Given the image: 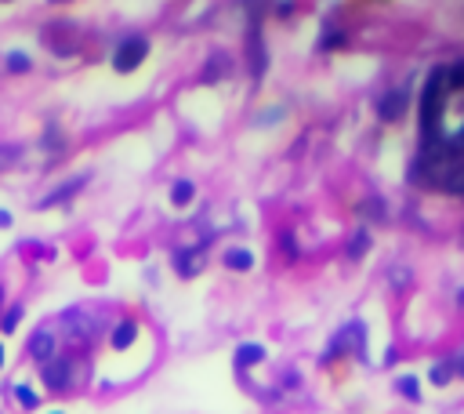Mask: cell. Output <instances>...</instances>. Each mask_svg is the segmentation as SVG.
Segmentation results:
<instances>
[{"instance_id": "cell-10", "label": "cell", "mask_w": 464, "mask_h": 414, "mask_svg": "<svg viewBox=\"0 0 464 414\" xmlns=\"http://www.w3.org/2000/svg\"><path fill=\"white\" fill-rule=\"evenodd\" d=\"M174 269H178V276H196L203 269L200 247H178V251H174Z\"/></svg>"}, {"instance_id": "cell-32", "label": "cell", "mask_w": 464, "mask_h": 414, "mask_svg": "<svg viewBox=\"0 0 464 414\" xmlns=\"http://www.w3.org/2000/svg\"><path fill=\"white\" fill-rule=\"evenodd\" d=\"M392 363H399V349L388 345V353H385V367H392Z\"/></svg>"}, {"instance_id": "cell-23", "label": "cell", "mask_w": 464, "mask_h": 414, "mask_svg": "<svg viewBox=\"0 0 464 414\" xmlns=\"http://www.w3.org/2000/svg\"><path fill=\"white\" fill-rule=\"evenodd\" d=\"M22 316H26L22 306L4 309V316H0V334H15V331H19V324H22Z\"/></svg>"}, {"instance_id": "cell-3", "label": "cell", "mask_w": 464, "mask_h": 414, "mask_svg": "<svg viewBox=\"0 0 464 414\" xmlns=\"http://www.w3.org/2000/svg\"><path fill=\"white\" fill-rule=\"evenodd\" d=\"M73 371H76V360H73V356H55V360L40 363V381H44V389H51V392H69V389H73Z\"/></svg>"}, {"instance_id": "cell-8", "label": "cell", "mask_w": 464, "mask_h": 414, "mask_svg": "<svg viewBox=\"0 0 464 414\" xmlns=\"http://www.w3.org/2000/svg\"><path fill=\"white\" fill-rule=\"evenodd\" d=\"M250 73H254V81H261L265 69H268V55H265V40H261V26L254 22L250 26Z\"/></svg>"}, {"instance_id": "cell-2", "label": "cell", "mask_w": 464, "mask_h": 414, "mask_svg": "<svg viewBox=\"0 0 464 414\" xmlns=\"http://www.w3.org/2000/svg\"><path fill=\"white\" fill-rule=\"evenodd\" d=\"M149 37H141V33H131V37H123L120 44H117V51H113V69L117 73H135L141 62L149 58Z\"/></svg>"}, {"instance_id": "cell-20", "label": "cell", "mask_w": 464, "mask_h": 414, "mask_svg": "<svg viewBox=\"0 0 464 414\" xmlns=\"http://www.w3.org/2000/svg\"><path fill=\"white\" fill-rule=\"evenodd\" d=\"M345 29H338V26H334V22H327V29H323V37H319V51H334V47H345Z\"/></svg>"}, {"instance_id": "cell-16", "label": "cell", "mask_w": 464, "mask_h": 414, "mask_svg": "<svg viewBox=\"0 0 464 414\" xmlns=\"http://www.w3.org/2000/svg\"><path fill=\"white\" fill-rule=\"evenodd\" d=\"M454 374H457V363H454V360H439V363H431L428 381L442 389V386H450V381H454Z\"/></svg>"}, {"instance_id": "cell-6", "label": "cell", "mask_w": 464, "mask_h": 414, "mask_svg": "<svg viewBox=\"0 0 464 414\" xmlns=\"http://www.w3.org/2000/svg\"><path fill=\"white\" fill-rule=\"evenodd\" d=\"M135 338H138V320L135 316H120L113 324V331H109V349L113 353H127L135 345Z\"/></svg>"}, {"instance_id": "cell-14", "label": "cell", "mask_w": 464, "mask_h": 414, "mask_svg": "<svg viewBox=\"0 0 464 414\" xmlns=\"http://www.w3.org/2000/svg\"><path fill=\"white\" fill-rule=\"evenodd\" d=\"M258 363H265V345L258 342H243L236 349V367L243 371V367H258Z\"/></svg>"}, {"instance_id": "cell-4", "label": "cell", "mask_w": 464, "mask_h": 414, "mask_svg": "<svg viewBox=\"0 0 464 414\" xmlns=\"http://www.w3.org/2000/svg\"><path fill=\"white\" fill-rule=\"evenodd\" d=\"M406 109H410V81H403L399 88H392V91L381 94L377 117L385 120V124H395V120H403V117H406Z\"/></svg>"}, {"instance_id": "cell-18", "label": "cell", "mask_w": 464, "mask_h": 414, "mask_svg": "<svg viewBox=\"0 0 464 414\" xmlns=\"http://www.w3.org/2000/svg\"><path fill=\"white\" fill-rule=\"evenodd\" d=\"M193 200H196V185L189 182V179H178V182L171 185V204L174 207H189Z\"/></svg>"}, {"instance_id": "cell-27", "label": "cell", "mask_w": 464, "mask_h": 414, "mask_svg": "<svg viewBox=\"0 0 464 414\" xmlns=\"http://www.w3.org/2000/svg\"><path fill=\"white\" fill-rule=\"evenodd\" d=\"M359 215L363 218H385V204H381V197H366L359 204Z\"/></svg>"}, {"instance_id": "cell-24", "label": "cell", "mask_w": 464, "mask_h": 414, "mask_svg": "<svg viewBox=\"0 0 464 414\" xmlns=\"http://www.w3.org/2000/svg\"><path fill=\"white\" fill-rule=\"evenodd\" d=\"M446 91H464V58L446 66Z\"/></svg>"}, {"instance_id": "cell-29", "label": "cell", "mask_w": 464, "mask_h": 414, "mask_svg": "<svg viewBox=\"0 0 464 414\" xmlns=\"http://www.w3.org/2000/svg\"><path fill=\"white\" fill-rule=\"evenodd\" d=\"M280 244H283V251H286V258H298V254H301L298 244H294V233H283V236H280Z\"/></svg>"}, {"instance_id": "cell-1", "label": "cell", "mask_w": 464, "mask_h": 414, "mask_svg": "<svg viewBox=\"0 0 464 414\" xmlns=\"http://www.w3.org/2000/svg\"><path fill=\"white\" fill-rule=\"evenodd\" d=\"M446 66H431L424 84H421V135L424 142L421 146H436L442 142L439 135V124H442V102H446Z\"/></svg>"}, {"instance_id": "cell-12", "label": "cell", "mask_w": 464, "mask_h": 414, "mask_svg": "<svg viewBox=\"0 0 464 414\" xmlns=\"http://www.w3.org/2000/svg\"><path fill=\"white\" fill-rule=\"evenodd\" d=\"M352 353V324H345L338 334L330 338V345H327V353L319 356L323 363H330V360H341V356H348Z\"/></svg>"}, {"instance_id": "cell-28", "label": "cell", "mask_w": 464, "mask_h": 414, "mask_svg": "<svg viewBox=\"0 0 464 414\" xmlns=\"http://www.w3.org/2000/svg\"><path fill=\"white\" fill-rule=\"evenodd\" d=\"M15 400H19V407H26V411H33L37 404H40V396L29 389V386H15Z\"/></svg>"}, {"instance_id": "cell-21", "label": "cell", "mask_w": 464, "mask_h": 414, "mask_svg": "<svg viewBox=\"0 0 464 414\" xmlns=\"http://www.w3.org/2000/svg\"><path fill=\"white\" fill-rule=\"evenodd\" d=\"M352 356L366 363V324L352 320Z\"/></svg>"}, {"instance_id": "cell-11", "label": "cell", "mask_w": 464, "mask_h": 414, "mask_svg": "<svg viewBox=\"0 0 464 414\" xmlns=\"http://www.w3.org/2000/svg\"><path fill=\"white\" fill-rule=\"evenodd\" d=\"M229 73H232V58L225 51H214L203 66V84H218V81H225Z\"/></svg>"}, {"instance_id": "cell-33", "label": "cell", "mask_w": 464, "mask_h": 414, "mask_svg": "<svg viewBox=\"0 0 464 414\" xmlns=\"http://www.w3.org/2000/svg\"><path fill=\"white\" fill-rule=\"evenodd\" d=\"M11 226V211H4V207H0V229H8Z\"/></svg>"}, {"instance_id": "cell-13", "label": "cell", "mask_w": 464, "mask_h": 414, "mask_svg": "<svg viewBox=\"0 0 464 414\" xmlns=\"http://www.w3.org/2000/svg\"><path fill=\"white\" fill-rule=\"evenodd\" d=\"M221 262H225V269H232V273H250L254 269V251L250 247H229L225 254H221Z\"/></svg>"}, {"instance_id": "cell-25", "label": "cell", "mask_w": 464, "mask_h": 414, "mask_svg": "<svg viewBox=\"0 0 464 414\" xmlns=\"http://www.w3.org/2000/svg\"><path fill=\"white\" fill-rule=\"evenodd\" d=\"M388 283H392L395 291H406L410 283H413V273H410L406 265H392V269H388Z\"/></svg>"}, {"instance_id": "cell-9", "label": "cell", "mask_w": 464, "mask_h": 414, "mask_svg": "<svg viewBox=\"0 0 464 414\" xmlns=\"http://www.w3.org/2000/svg\"><path fill=\"white\" fill-rule=\"evenodd\" d=\"M87 179H91V174L84 171V174H76V179H69V182H62V185L55 189V193H51V197H44V200H37V211H44V207H55V204H62V200H69L73 193H80V189H84V185H87Z\"/></svg>"}, {"instance_id": "cell-31", "label": "cell", "mask_w": 464, "mask_h": 414, "mask_svg": "<svg viewBox=\"0 0 464 414\" xmlns=\"http://www.w3.org/2000/svg\"><path fill=\"white\" fill-rule=\"evenodd\" d=\"M15 156H19V149H15V146H4V149H0V164H4V160H15Z\"/></svg>"}, {"instance_id": "cell-22", "label": "cell", "mask_w": 464, "mask_h": 414, "mask_svg": "<svg viewBox=\"0 0 464 414\" xmlns=\"http://www.w3.org/2000/svg\"><path fill=\"white\" fill-rule=\"evenodd\" d=\"M442 153L450 156V160H457V156H464V124L457 127L454 135H446V138H442Z\"/></svg>"}, {"instance_id": "cell-26", "label": "cell", "mask_w": 464, "mask_h": 414, "mask_svg": "<svg viewBox=\"0 0 464 414\" xmlns=\"http://www.w3.org/2000/svg\"><path fill=\"white\" fill-rule=\"evenodd\" d=\"M4 66H8L11 73H29V69H33V58H29L26 51H8Z\"/></svg>"}, {"instance_id": "cell-15", "label": "cell", "mask_w": 464, "mask_h": 414, "mask_svg": "<svg viewBox=\"0 0 464 414\" xmlns=\"http://www.w3.org/2000/svg\"><path fill=\"white\" fill-rule=\"evenodd\" d=\"M439 189H446V193H450V197H464V160H457L450 171L442 174Z\"/></svg>"}, {"instance_id": "cell-35", "label": "cell", "mask_w": 464, "mask_h": 414, "mask_svg": "<svg viewBox=\"0 0 464 414\" xmlns=\"http://www.w3.org/2000/svg\"><path fill=\"white\" fill-rule=\"evenodd\" d=\"M457 301H461V306H464V288H461V291H457Z\"/></svg>"}, {"instance_id": "cell-19", "label": "cell", "mask_w": 464, "mask_h": 414, "mask_svg": "<svg viewBox=\"0 0 464 414\" xmlns=\"http://www.w3.org/2000/svg\"><path fill=\"white\" fill-rule=\"evenodd\" d=\"M395 389L406 396L410 404H421L424 396H421V378L418 374H403V378H395Z\"/></svg>"}, {"instance_id": "cell-17", "label": "cell", "mask_w": 464, "mask_h": 414, "mask_svg": "<svg viewBox=\"0 0 464 414\" xmlns=\"http://www.w3.org/2000/svg\"><path fill=\"white\" fill-rule=\"evenodd\" d=\"M366 251H370V233H366V226H359L356 233H352V240H348L345 254H348L352 262H359V258H363Z\"/></svg>"}, {"instance_id": "cell-7", "label": "cell", "mask_w": 464, "mask_h": 414, "mask_svg": "<svg viewBox=\"0 0 464 414\" xmlns=\"http://www.w3.org/2000/svg\"><path fill=\"white\" fill-rule=\"evenodd\" d=\"M29 356H33L37 363H47V360H55L58 356V342H55V331H33V338H29Z\"/></svg>"}, {"instance_id": "cell-34", "label": "cell", "mask_w": 464, "mask_h": 414, "mask_svg": "<svg viewBox=\"0 0 464 414\" xmlns=\"http://www.w3.org/2000/svg\"><path fill=\"white\" fill-rule=\"evenodd\" d=\"M0 367H4V342H0Z\"/></svg>"}, {"instance_id": "cell-30", "label": "cell", "mask_w": 464, "mask_h": 414, "mask_svg": "<svg viewBox=\"0 0 464 414\" xmlns=\"http://www.w3.org/2000/svg\"><path fill=\"white\" fill-rule=\"evenodd\" d=\"M276 120H283V109H280V106H272L268 113H265V117H258L254 124H261V127H265V124H276Z\"/></svg>"}, {"instance_id": "cell-5", "label": "cell", "mask_w": 464, "mask_h": 414, "mask_svg": "<svg viewBox=\"0 0 464 414\" xmlns=\"http://www.w3.org/2000/svg\"><path fill=\"white\" fill-rule=\"evenodd\" d=\"M58 324L69 331V338L73 342H91L94 334H98V320H94V316H87V313H62L58 316Z\"/></svg>"}, {"instance_id": "cell-37", "label": "cell", "mask_w": 464, "mask_h": 414, "mask_svg": "<svg viewBox=\"0 0 464 414\" xmlns=\"http://www.w3.org/2000/svg\"><path fill=\"white\" fill-rule=\"evenodd\" d=\"M0 301H4V288H0Z\"/></svg>"}, {"instance_id": "cell-36", "label": "cell", "mask_w": 464, "mask_h": 414, "mask_svg": "<svg viewBox=\"0 0 464 414\" xmlns=\"http://www.w3.org/2000/svg\"><path fill=\"white\" fill-rule=\"evenodd\" d=\"M47 414H66V411H47Z\"/></svg>"}]
</instances>
